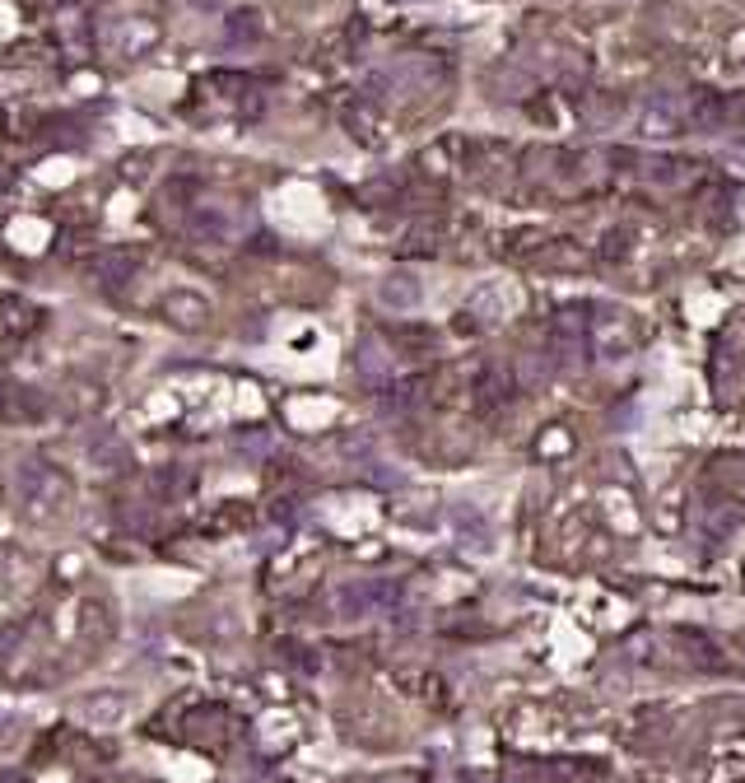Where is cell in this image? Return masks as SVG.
<instances>
[{
	"label": "cell",
	"mask_w": 745,
	"mask_h": 783,
	"mask_svg": "<svg viewBox=\"0 0 745 783\" xmlns=\"http://www.w3.org/2000/svg\"><path fill=\"white\" fill-rule=\"evenodd\" d=\"M671 131H675V117H671V112H658V107L643 112V136H648V141H666Z\"/></svg>",
	"instance_id": "cell-14"
},
{
	"label": "cell",
	"mask_w": 745,
	"mask_h": 783,
	"mask_svg": "<svg viewBox=\"0 0 745 783\" xmlns=\"http://www.w3.org/2000/svg\"><path fill=\"white\" fill-rule=\"evenodd\" d=\"M192 234H196V238H206V243H224V238H229V224H224L219 210H196Z\"/></svg>",
	"instance_id": "cell-13"
},
{
	"label": "cell",
	"mask_w": 745,
	"mask_h": 783,
	"mask_svg": "<svg viewBox=\"0 0 745 783\" xmlns=\"http://www.w3.org/2000/svg\"><path fill=\"white\" fill-rule=\"evenodd\" d=\"M354 369L364 373V378H382V373L392 369V354H382V346L369 336V341H359V350H354Z\"/></svg>",
	"instance_id": "cell-12"
},
{
	"label": "cell",
	"mask_w": 745,
	"mask_h": 783,
	"mask_svg": "<svg viewBox=\"0 0 745 783\" xmlns=\"http://www.w3.org/2000/svg\"><path fill=\"white\" fill-rule=\"evenodd\" d=\"M135 266H141V257H135V253H99L89 271H94L103 285H122V280L135 276Z\"/></svg>",
	"instance_id": "cell-9"
},
{
	"label": "cell",
	"mask_w": 745,
	"mask_h": 783,
	"mask_svg": "<svg viewBox=\"0 0 745 783\" xmlns=\"http://www.w3.org/2000/svg\"><path fill=\"white\" fill-rule=\"evenodd\" d=\"M14 504L29 523H52L71 504V481L42 457H24L14 466Z\"/></svg>",
	"instance_id": "cell-1"
},
{
	"label": "cell",
	"mask_w": 745,
	"mask_h": 783,
	"mask_svg": "<svg viewBox=\"0 0 745 783\" xmlns=\"http://www.w3.org/2000/svg\"><path fill=\"white\" fill-rule=\"evenodd\" d=\"M345 126H350V136H359V141H373V117H369V107L364 103H359V107H350L345 112Z\"/></svg>",
	"instance_id": "cell-15"
},
{
	"label": "cell",
	"mask_w": 745,
	"mask_h": 783,
	"mask_svg": "<svg viewBox=\"0 0 745 783\" xmlns=\"http://www.w3.org/2000/svg\"><path fill=\"white\" fill-rule=\"evenodd\" d=\"M154 42H159V24L154 19H117V24L107 29V48L117 52V56H141V52H149Z\"/></svg>",
	"instance_id": "cell-3"
},
{
	"label": "cell",
	"mask_w": 745,
	"mask_h": 783,
	"mask_svg": "<svg viewBox=\"0 0 745 783\" xmlns=\"http://www.w3.org/2000/svg\"><path fill=\"white\" fill-rule=\"evenodd\" d=\"M377 601H382V588H373V584H345V588L331 593V611L345 616V620H359V616H369Z\"/></svg>",
	"instance_id": "cell-7"
},
{
	"label": "cell",
	"mask_w": 745,
	"mask_h": 783,
	"mask_svg": "<svg viewBox=\"0 0 745 783\" xmlns=\"http://www.w3.org/2000/svg\"><path fill=\"white\" fill-rule=\"evenodd\" d=\"M0 783H29V779L19 774V770H0Z\"/></svg>",
	"instance_id": "cell-18"
},
{
	"label": "cell",
	"mask_w": 745,
	"mask_h": 783,
	"mask_svg": "<svg viewBox=\"0 0 745 783\" xmlns=\"http://www.w3.org/2000/svg\"><path fill=\"white\" fill-rule=\"evenodd\" d=\"M131 713V696L126 690H94L84 704H80V719L89 728H112V723H122Z\"/></svg>",
	"instance_id": "cell-4"
},
{
	"label": "cell",
	"mask_w": 745,
	"mask_h": 783,
	"mask_svg": "<svg viewBox=\"0 0 745 783\" xmlns=\"http://www.w3.org/2000/svg\"><path fill=\"white\" fill-rule=\"evenodd\" d=\"M80 639H84V643H89V639H94V643H107V639H112V616H107L103 601H89V607H84Z\"/></svg>",
	"instance_id": "cell-11"
},
{
	"label": "cell",
	"mask_w": 745,
	"mask_h": 783,
	"mask_svg": "<svg viewBox=\"0 0 745 783\" xmlns=\"http://www.w3.org/2000/svg\"><path fill=\"white\" fill-rule=\"evenodd\" d=\"M0 415L19 420V424H33V420L48 415V396H42L38 388H10L6 396H0Z\"/></svg>",
	"instance_id": "cell-8"
},
{
	"label": "cell",
	"mask_w": 745,
	"mask_h": 783,
	"mask_svg": "<svg viewBox=\"0 0 745 783\" xmlns=\"http://www.w3.org/2000/svg\"><path fill=\"white\" fill-rule=\"evenodd\" d=\"M145 164H149V159H145V154H135V159H126V164H122V173H126V177H135V183H141V177L149 173Z\"/></svg>",
	"instance_id": "cell-17"
},
{
	"label": "cell",
	"mask_w": 745,
	"mask_h": 783,
	"mask_svg": "<svg viewBox=\"0 0 745 783\" xmlns=\"http://www.w3.org/2000/svg\"><path fill=\"white\" fill-rule=\"evenodd\" d=\"M159 312H164V322L177 327V331H206L210 318H215V308L206 295H196V289H168V295L159 299Z\"/></svg>",
	"instance_id": "cell-2"
},
{
	"label": "cell",
	"mask_w": 745,
	"mask_h": 783,
	"mask_svg": "<svg viewBox=\"0 0 745 783\" xmlns=\"http://www.w3.org/2000/svg\"><path fill=\"white\" fill-rule=\"evenodd\" d=\"M420 280L415 276H405V271H392V276H382L377 280V303L382 308H392V312H411L420 303Z\"/></svg>",
	"instance_id": "cell-6"
},
{
	"label": "cell",
	"mask_w": 745,
	"mask_h": 783,
	"mask_svg": "<svg viewBox=\"0 0 745 783\" xmlns=\"http://www.w3.org/2000/svg\"><path fill=\"white\" fill-rule=\"evenodd\" d=\"M38 322V312L24 303V299H0V336H19V331H29Z\"/></svg>",
	"instance_id": "cell-10"
},
{
	"label": "cell",
	"mask_w": 745,
	"mask_h": 783,
	"mask_svg": "<svg viewBox=\"0 0 745 783\" xmlns=\"http://www.w3.org/2000/svg\"><path fill=\"white\" fill-rule=\"evenodd\" d=\"M187 736H192V742H206V746L229 742V736H234V719H229V709H224V704H206V709H196L192 719H187Z\"/></svg>",
	"instance_id": "cell-5"
},
{
	"label": "cell",
	"mask_w": 745,
	"mask_h": 783,
	"mask_svg": "<svg viewBox=\"0 0 745 783\" xmlns=\"http://www.w3.org/2000/svg\"><path fill=\"white\" fill-rule=\"evenodd\" d=\"M257 10H242V14H234V24H229V38H257L261 33V24H257Z\"/></svg>",
	"instance_id": "cell-16"
}]
</instances>
